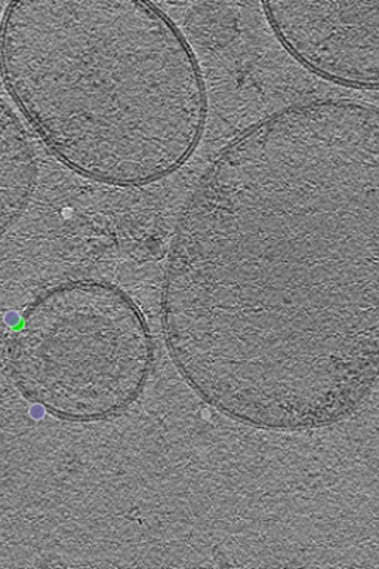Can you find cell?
<instances>
[{"instance_id": "obj_6", "label": "cell", "mask_w": 379, "mask_h": 569, "mask_svg": "<svg viewBox=\"0 0 379 569\" xmlns=\"http://www.w3.org/2000/svg\"><path fill=\"white\" fill-rule=\"evenodd\" d=\"M0 11H2V4H0Z\"/></svg>"}, {"instance_id": "obj_5", "label": "cell", "mask_w": 379, "mask_h": 569, "mask_svg": "<svg viewBox=\"0 0 379 569\" xmlns=\"http://www.w3.org/2000/svg\"><path fill=\"white\" fill-rule=\"evenodd\" d=\"M38 186V160L24 124L0 98V236L29 208Z\"/></svg>"}, {"instance_id": "obj_3", "label": "cell", "mask_w": 379, "mask_h": 569, "mask_svg": "<svg viewBox=\"0 0 379 569\" xmlns=\"http://www.w3.org/2000/svg\"><path fill=\"white\" fill-rule=\"evenodd\" d=\"M8 367L21 395L49 416L104 421L141 398L154 341L140 307L118 284L66 280L26 307Z\"/></svg>"}, {"instance_id": "obj_1", "label": "cell", "mask_w": 379, "mask_h": 569, "mask_svg": "<svg viewBox=\"0 0 379 569\" xmlns=\"http://www.w3.org/2000/svg\"><path fill=\"white\" fill-rule=\"evenodd\" d=\"M178 372L231 420L319 429L379 372V113L285 107L233 138L177 222L162 288Z\"/></svg>"}, {"instance_id": "obj_4", "label": "cell", "mask_w": 379, "mask_h": 569, "mask_svg": "<svg viewBox=\"0 0 379 569\" xmlns=\"http://www.w3.org/2000/svg\"><path fill=\"white\" fill-rule=\"evenodd\" d=\"M267 21L285 51L305 69L340 87L379 82V0L270 2Z\"/></svg>"}, {"instance_id": "obj_2", "label": "cell", "mask_w": 379, "mask_h": 569, "mask_svg": "<svg viewBox=\"0 0 379 569\" xmlns=\"http://www.w3.org/2000/svg\"><path fill=\"white\" fill-rule=\"evenodd\" d=\"M0 74L53 156L102 184L141 187L171 177L207 127L198 57L154 3H9Z\"/></svg>"}]
</instances>
